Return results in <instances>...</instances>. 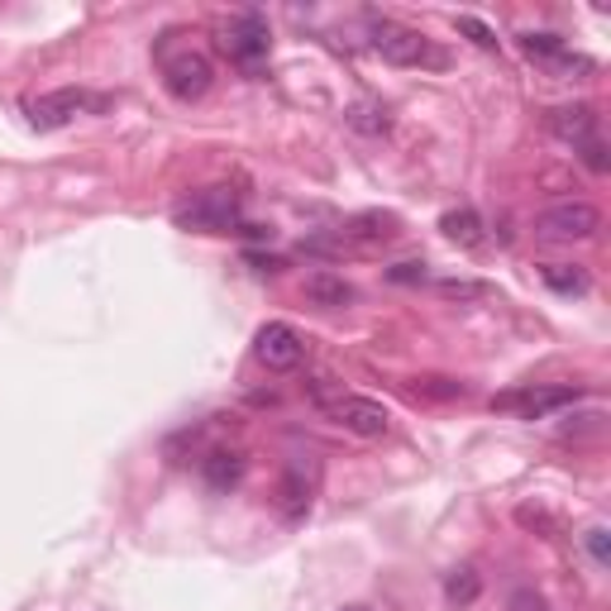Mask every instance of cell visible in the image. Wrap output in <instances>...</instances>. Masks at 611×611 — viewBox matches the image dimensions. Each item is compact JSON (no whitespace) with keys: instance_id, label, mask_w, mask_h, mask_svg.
<instances>
[{"instance_id":"16","label":"cell","mask_w":611,"mask_h":611,"mask_svg":"<svg viewBox=\"0 0 611 611\" xmlns=\"http://www.w3.org/2000/svg\"><path fill=\"white\" fill-rule=\"evenodd\" d=\"M344 234H354V239H368V244L397 239V220H392V215H378V211H373V215H354Z\"/></svg>"},{"instance_id":"18","label":"cell","mask_w":611,"mask_h":611,"mask_svg":"<svg viewBox=\"0 0 611 611\" xmlns=\"http://www.w3.org/2000/svg\"><path fill=\"white\" fill-rule=\"evenodd\" d=\"M349 125L363 129V134H387V110H383V106H368V101H363V106L349 110Z\"/></svg>"},{"instance_id":"9","label":"cell","mask_w":611,"mask_h":611,"mask_svg":"<svg viewBox=\"0 0 611 611\" xmlns=\"http://www.w3.org/2000/svg\"><path fill=\"white\" fill-rule=\"evenodd\" d=\"M568 401H578V387H530V392L497 397L492 407H502V411H521L526 421H536V415L554 411V407H568Z\"/></svg>"},{"instance_id":"11","label":"cell","mask_w":611,"mask_h":611,"mask_svg":"<svg viewBox=\"0 0 611 611\" xmlns=\"http://www.w3.org/2000/svg\"><path fill=\"white\" fill-rule=\"evenodd\" d=\"M201 478L211 483L215 492H230L234 483L244 478V454L239 449H211L201 459Z\"/></svg>"},{"instance_id":"14","label":"cell","mask_w":611,"mask_h":611,"mask_svg":"<svg viewBox=\"0 0 611 611\" xmlns=\"http://www.w3.org/2000/svg\"><path fill=\"white\" fill-rule=\"evenodd\" d=\"M478 592H483V578H478V568H454V574L445 578V602L449 607H473Z\"/></svg>"},{"instance_id":"10","label":"cell","mask_w":611,"mask_h":611,"mask_svg":"<svg viewBox=\"0 0 611 611\" xmlns=\"http://www.w3.org/2000/svg\"><path fill=\"white\" fill-rule=\"evenodd\" d=\"M550 129L564 144L583 149L588 139H597V110L592 106H559V110H550Z\"/></svg>"},{"instance_id":"24","label":"cell","mask_w":611,"mask_h":611,"mask_svg":"<svg viewBox=\"0 0 611 611\" xmlns=\"http://www.w3.org/2000/svg\"><path fill=\"white\" fill-rule=\"evenodd\" d=\"M506 611H544V597L530 592V588H521V592L512 597V607H506Z\"/></svg>"},{"instance_id":"8","label":"cell","mask_w":611,"mask_h":611,"mask_svg":"<svg viewBox=\"0 0 611 611\" xmlns=\"http://www.w3.org/2000/svg\"><path fill=\"white\" fill-rule=\"evenodd\" d=\"M86 110H91V96L82 86H58V91H48V96L30 101V125L34 129H62Z\"/></svg>"},{"instance_id":"2","label":"cell","mask_w":611,"mask_h":611,"mask_svg":"<svg viewBox=\"0 0 611 611\" xmlns=\"http://www.w3.org/2000/svg\"><path fill=\"white\" fill-rule=\"evenodd\" d=\"M239 191H230V187H211V191H201V197H191V201H181L173 220L181 230H197V234H230L234 225H239Z\"/></svg>"},{"instance_id":"27","label":"cell","mask_w":611,"mask_h":611,"mask_svg":"<svg viewBox=\"0 0 611 611\" xmlns=\"http://www.w3.org/2000/svg\"><path fill=\"white\" fill-rule=\"evenodd\" d=\"M340 611H373V607H363V602H349V607H340Z\"/></svg>"},{"instance_id":"21","label":"cell","mask_w":611,"mask_h":611,"mask_svg":"<svg viewBox=\"0 0 611 611\" xmlns=\"http://www.w3.org/2000/svg\"><path fill=\"white\" fill-rule=\"evenodd\" d=\"M439 292H445V296H459V302H468V296H483L487 287H483V282H459V278H449V282H439Z\"/></svg>"},{"instance_id":"17","label":"cell","mask_w":611,"mask_h":611,"mask_svg":"<svg viewBox=\"0 0 611 611\" xmlns=\"http://www.w3.org/2000/svg\"><path fill=\"white\" fill-rule=\"evenodd\" d=\"M521 54L530 62H540V68H550L559 54H568V44L559 34H521Z\"/></svg>"},{"instance_id":"20","label":"cell","mask_w":611,"mask_h":611,"mask_svg":"<svg viewBox=\"0 0 611 611\" xmlns=\"http://www.w3.org/2000/svg\"><path fill=\"white\" fill-rule=\"evenodd\" d=\"M415 392H425V397H463V387L449 383V378H415Z\"/></svg>"},{"instance_id":"19","label":"cell","mask_w":611,"mask_h":611,"mask_svg":"<svg viewBox=\"0 0 611 611\" xmlns=\"http://www.w3.org/2000/svg\"><path fill=\"white\" fill-rule=\"evenodd\" d=\"M454 30H459V34H468V44L487 48V54H492V48H497V34H492L483 20H473V15H459V20H454Z\"/></svg>"},{"instance_id":"5","label":"cell","mask_w":611,"mask_h":611,"mask_svg":"<svg viewBox=\"0 0 611 611\" xmlns=\"http://www.w3.org/2000/svg\"><path fill=\"white\" fill-rule=\"evenodd\" d=\"M220 48L239 62V68H258V62L268 58V24L258 10H244V15H234L225 30H220Z\"/></svg>"},{"instance_id":"23","label":"cell","mask_w":611,"mask_h":611,"mask_svg":"<svg viewBox=\"0 0 611 611\" xmlns=\"http://www.w3.org/2000/svg\"><path fill=\"white\" fill-rule=\"evenodd\" d=\"M588 550H592L597 564H611V544H607V530H602V526L588 530Z\"/></svg>"},{"instance_id":"7","label":"cell","mask_w":611,"mask_h":611,"mask_svg":"<svg viewBox=\"0 0 611 611\" xmlns=\"http://www.w3.org/2000/svg\"><path fill=\"white\" fill-rule=\"evenodd\" d=\"M334 421L344 425L349 435H359V439H383L387 431H392V411L383 407V401H373V397H340L334 401Z\"/></svg>"},{"instance_id":"25","label":"cell","mask_w":611,"mask_h":611,"mask_svg":"<svg viewBox=\"0 0 611 611\" xmlns=\"http://www.w3.org/2000/svg\"><path fill=\"white\" fill-rule=\"evenodd\" d=\"M387 278H392V282H421L425 278V263H397Z\"/></svg>"},{"instance_id":"15","label":"cell","mask_w":611,"mask_h":611,"mask_svg":"<svg viewBox=\"0 0 611 611\" xmlns=\"http://www.w3.org/2000/svg\"><path fill=\"white\" fill-rule=\"evenodd\" d=\"M540 278H544V287H550V292H564V296H583V292H588V272L574 268V263H550Z\"/></svg>"},{"instance_id":"26","label":"cell","mask_w":611,"mask_h":611,"mask_svg":"<svg viewBox=\"0 0 611 611\" xmlns=\"http://www.w3.org/2000/svg\"><path fill=\"white\" fill-rule=\"evenodd\" d=\"M249 263H254L258 272H278V268H282V258H263V254H249Z\"/></svg>"},{"instance_id":"22","label":"cell","mask_w":611,"mask_h":611,"mask_svg":"<svg viewBox=\"0 0 611 611\" xmlns=\"http://www.w3.org/2000/svg\"><path fill=\"white\" fill-rule=\"evenodd\" d=\"M583 163H588L592 167V173H607V144H602V139H588V144H583Z\"/></svg>"},{"instance_id":"12","label":"cell","mask_w":611,"mask_h":611,"mask_svg":"<svg viewBox=\"0 0 611 611\" xmlns=\"http://www.w3.org/2000/svg\"><path fill=\"white\" fill-rule=\"evenodd\" d=\"M306 302L340 310V306L354 302V287H349L344 278H334V272H310V278H306Z\"/></svg>"},{"instance_id":"4","label":"cell","mask_w":611,"mask_h":611,"mask_svg":"<svg viewBox=\"0 0 611 611\" xmlns=\"http://www.w3.org/2000/svg\"><path fill=\"white\" fill-rule=\"evenodd\" d=\"M163 86L173 91L177 101H201L205 91L215 86V62L201 54V48H177V54H163Z\"/></svg>"},{"instance_id":"3","label":"cell","mask_w":611,"mask_h":611,"mask_svg":"<svg viewBox=\"0 0 611 611\" xmlns=\"http://www.w3.org/2000/svg\"><path fill=\"white\" fill-rule=\"evenodd\" d=\"M597 230H602V211L592 201H559L536 215V234L550 244H578V239H592Z\"/></svg>"},{"instance_id":"6","label":"cell","mask_w":611,"mask_h":611,"mask_svg":"<svg viewBox=\"0 0 611 611\" xmlns=\"http://www.w3.org/2000/svg\"><path fill=\"white\" fill-rule=\"evenodd\" d=\"M254 359L263 363L268 373H292L296 363L306 359V340L292 330L287 320H268L263 330L254 334Z\"/></svg>"},{"instance_id":"13","label":"cell","mask_w":611,"mask_h":611,"mask_svg":"<svg viewBox=\"0 0 611 611\" xmlns=\"http://www.w3.org/2000/svg\"><path fill=\"white\" fill-rule=\"evenodd\" d=\"M439 230H445L449 244H459V249H478L483 244V220H478V211H445L439 215Z\"/></svg>"},{"instance_id":"1","label":"cell","mask_w":611,"mask_h":611,"mask_svg":"<svg viewBox=\"0 0 611 611\" xmlns=\"http://www.w3.org/2000/svg\"><path fill=\"white\" fill-rule=\"evenodd\" d=\"M368 44H373V54L383 62H392V68H445L449 62L445 48H435L421 30L397 24L387 15H368Z\"/></svg>"}]
</instances>
